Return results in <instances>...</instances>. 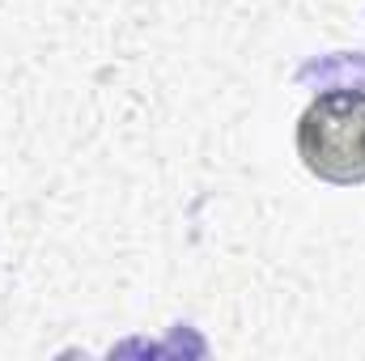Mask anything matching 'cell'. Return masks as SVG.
Listing matches in <instances>:
<instances>
[{
	"mask_svg": "<svg viewBox=\"0 0 365 361\" xmlns=\"http://www.w3.org/2000/svg\"><path fill=\"white\" fill-rule=\"evenodd\" d=\"M297 158L323 183H365V90L319 93L297 119Z\"/></svg>",
	"mask_w": 365,
	"mask_h": 361,
	"instance_id": "6da1fadb",
	"label": "cell"
}]
</instances>
